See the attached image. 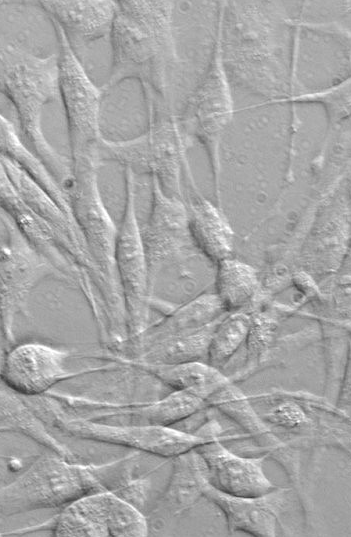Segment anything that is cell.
I'll return each instance as SVG.
<instances>
[{
  "label": "cell",
  "mask_w": 351,
  "mask_h": 537,
  "mask_svg": "<svg viewBox=\"0 0 351 537\" xmlns=\"http://www.w3.org/2000/svg\"><path fill=\"white\" fill-rule=\"evenodd\" d=\"M207 403L208 407L217 408L234 421L250 436L261 453L272 458L283 468L297 490L302 507L306 509L308 501L303 491L300 451L290 447L273 433L254 410L248 396L233 382H229L212 394Z\"/></svg>",
  "instance_id": "9a60e30c"
},
{
  "label": "cell",
  "mask_w": 351,
  "mask_h": 537,
  "mask_svg": "<svg viewBox=\"0 0 351 537\" xmlns=\"http://www.w3.org/2000/svg\"><path fill=\"white\" fill-rule=\"evenodd\" d=\"M125 203L115 242V267L124 301L128 340L149 326L151 286L135 204V174L124 168ZM126 342V343H127Z\"/></svg>",
  "instance_id": "9c48e42d"
},
{
  "label": "cell",
  "mask_w": 351,
  "mask_h": 537,
  "mask_svg": "<svg viewBox=\"0 0 351 537\" xmlns=\"http://www.w3.org/2000/svg\"><path fill=\"white\" fill-rule=\"evenodd\" d=\"M51 22L58 43L59 93L65 111L71 161L88 156L99 159V146L104 138L100 129L104 93L87 75L60 26Z\"/></svg>",
  "instance_id": "ba28073f"
},
{
  "label": "cell",
  "mask_w": 351,
  "mask_h": 537,
  "mask_svg": "<svg viewBox=\"0 0 351 537\" xmlns=\"http://www.w3.org/2000/svg\"><path fill=\"white\" fill-rule=\"evenodd\" d=\"M148 118L146 132L138 137L121 141L103 138L99 160L117 162L134 174L147 173L156 178L166 195L184 201L181 173L184 169L186 175L191 174L186 153L192 141L172 114Z\"/></svg>",
  "instance_id": "8992f818"
},
{
  "label": "cell",
  "mask_w": 351,
  "mask_h": 537,
  "mask_svg": "<svg viewBox=\"0 0 351 537\" xmlns=\"http://www.w3.org/2000/svg\"><path fill=\"white\" fill-rule=\"evenodd\" d=\"M0 213L48 260L63 281L81 285L90 266L89 257L36 215L22 200L0 160Z\"/></svg>",
  "instance_id": "4fadbf2b"
},
{
  "label": "cell",
  "mask_w": 351,
  "mask_h": 537,
  "mask_svg": "<svg viewBox=\"0 0 351 537\" xmlns=\"http://www.w3.org/2000/svg\"><path fill=\"white\" fill-rule=\"evenodd\" d=\"M323 213L303 246L302 264L311 275L330 277L349 255V211L339 206Z\"/></svg>",
  "instance_id": "d6986e66"
},
{
  "label": "cell",
  "mask_w": 351,
  "mask_h": 537,
  "mask_svg": "<svg viewBox=\"0 0 351 537\" xmlns=\"http://www.w3.org/2000/svg\"><path fill=\"white\" fill-rule=\"evenodd\" d=\"M195 449L206 462L209 484L223 493L239 497H258L278 487L264 473L263 463L267 458L264 455H237L221 443L220 436Z\"/></svg>",
  "instance_id": "2e32d148"
},
{
  "label": "cell",
  "mask_w": 351,
  "mask_h": 537,
  "mask_svg": "<svg viewBox=\"0 0 351 537\" xmlns=\"http://www.w3.org/2000/svg\"><path fill=\"white\" fill-rule=\"evenodd\" d=\"M191 194L184 201L190 232L197 250L214 265L231 257L234 248V231L222 208L201 195L193 180Z\"/></svg>",
  "instance_id": "ffe728a7"
},
{
  "label": "cell",
  "mask_w": 351,
  "mask_h": 537,
  "mask_svg": "<svg viewBox=\"0 0 351 537\" xmlns=\"http://www.w3.org/2000/svg\"><path fill=\"white\" fill-rule=\"evenodd\" d=\"M0 91L16 110L24 143L65 192L72 179L71 162L42 130L44 107L60 100L58 55L37 56L0 34Z\"/></svg>",
  "instance_id": "3957f363"
},
{
  "label": "cell",
  "mask_w": 351,
  "mask_h": 537,
  "mask_svg": "<svg viewBox=\"0 0 351 537\" xmlns=\"http://www.w3.org/2000/svg\"><path fill=\"white\" fill-rule=\"evenodd\" d=\"M22 398L49 429L60 434L128 447L163 458H173L221 436L223 432L221 424L213 418L193 432L173 426L111 424L72 414L45 394Z\"/></svg>",
  "instance_id": "277c9868"
},
{
  "label": "cell",
  "mask_w": 351,
  "mask_h": 537,
  "mask_svg": "<svg viewBox=\"0 0 351 537\" xmlns=\"http://www.w3.org/2000/svg\"><path fill=\"white\" fill-rule=\"evenodd\" d=\"M350 373H351V369H350V360L348 361L347 365H346V368H345V371H344V374H343V377H342V380H341V383H340V387H339V390H338V394H337V398H336V402H335V405L349 413V409H350V405H351V385H350V381H351V377H350Z\"/></svg>",
  "instance_id": "1f68e13d"
},
{
  "label": "cell",
  "mask_w": 351,
  "mask_h": 537,
  "mask_svg": "<svg viewBox=\"0 0 351 537\" xmlns=\"http://www.w3.org/2000/svg\"><path fill=\"white\" fill-rule=\"evenodd\" d=\"M290 492L289 488L277 487L262 496L239 497L223 493L208 484L203 497L223 512L230 533L240 531L255 537H274L280 512Z\"/></svg>",
  "instance_id": "e0dca14e"
},
{
  "label": "cell",
  "mask_w": 351,
  "mask_h": 537,
  "mask_svg": "<svg viewBox=\"0 0 351 537\" xmlns=\"http://www.w3.org/2000/svg\"><path fill=\"white\" fill-rule=\"evenodd\" d=\"M0 432L23 435L67 460L78 459L73 451L53 436L24 399L8 388L0 389Z\"/></svg>",
  "instance_id": "484cf974"
},
{
  "label": "cell",
  "mask_w": 351,
  "mask_h": 537,
  "mask_svg": "<svg viewBox=\"0 0 351 537\" xmlns=\"http://www.w3.org/2000/svg\"><path fill=\"white\" fill-rule=\"evenodd\" d=\"M0 329H1V315H0Z\"/></svg>",
  "instance_id": "836d02e7"
},
{
  "label": "cell",
  "mask_w": 351,
  "mask_h": 537,
  "mask_svg": "<svg viewBox=\"0 0 351 537\" xmlns=\"http://www.w3.org/2000/svg\"><path fill=\"white\" fill-rule=\"evenodd\" d=\"M100 358L137 368L171 388L172 391H191L207 399L224 385L232 382L222 371L203 361L150 364L111 353L100 354Z\"/></svg>",
  "instance_id": "44dd1931"
},
{
  "label": "cell",
  "mask_w": 351,
  "mask_h": 537,
  "mask_svg": "<svg viewBox=\"0 0 351 537\" xmlns=\"http://www.w3.org/2000/svg\"><path fill=\"white\" fill-rule=\"evenodd\" d=\"M249 326V313L244 311L226 313L213 331L206 362L222 371L245 342Z\"/></svg>",
  "instance_id": "f546056e"
},
{
  "label": "cell",
  "mask_w": 351,
  "mask_h": 537,
  "mask_svg": "<svg viewBox=\"0 0 351 537\" xmlns=\"http://www.w3.org/2000/svg\"><path fill=\"white\" fill-rule=\"evenodd\" d=\"M223 11L224 5L220 8L216 42L209 68L178 118L184 133L191 141L196 139L200 142L207 152L216 204L220 208V142L233 115V100L222 58Z\"/></svg>",
  "instance_id": "52a82bcc"
},
{
  "label": "cell",
  "mask_w": 351,
  "mask_h": 537,
  "mask_svg": "<svg viewBox=\"0 0 351 537\" xmlns=\"http://www.w3.org/2000/svg\"><path fill=\"white\" fill-rule=\"evenodd\" d=\"M4 357H5V353L0 350V374H1L2 366H3Z\"/></svg>",
  "instance_id": "d6a6232c"
},
{
  "label": "cell",
  "mask_w": 351,
  "mask_h": 537,
  "mask_svg": "<svg viewBox=\"0 0 351 537\" xmlns=\"http://www.w3.org/2000/svg\"><path fill=\"white\" fill-rule=\"evenodd\" d=\"M294 102H320L327 111L329 126L334 127L350 113V77L318 92H306L293 95Z\"/></svg>",
  "instance_id": "4dcf8cb0"
},
{
  "label": "cell",
  "mask_w": 351,
  "mask_h": 537,
  "mask_svg": "<svg viewBox=\"0 0 351 537\" xmlns=\"http://www.w3.org/2000/svg\"><path fill=\"white\" fill-rule=\"evenodd\" d=\"M174 2L116 1L110 43L112 64L101 88L107 91L126 79L140 82L148 116L168 114L170 75L178 57L173 37Z\"/></svg>",
  "instance_id": "6da1fadb"
},
{
  "label": "cell",
  "mask_w": 351,
  "mask_h": 537,
  "mask_svg": "<svg viewBox=\"0 0 351 537\" xmlns=\"http://www.w3.org/2000/svg\"><path fill=\"white\" fill-rule=\"evenodd\" d=\"M284 309L261 304L251 311L250 326L245 339L246 355L243 366L230 380L243 381L258 372V367L276 339Z\"/></svg>",
  "instance_id": "f1b7e54d"
},
{
  "label": "cell",
  "mask_w": 351,
  "mask_h": 537,
  "mask_svg": "<svg viewBox=\"0 0 351 537\" xmlns=\"http://www.w3.org/2000/svg\"><path fill=\"white\" fill-rule=\"evenodd\" d=\"M0 155L22 168L73 221L68 198L44 164L27 147L14 126L0 113ZM75 222V221H74ZM76 224V223H75Z\"/></svg>",
  "instance_id": "83f0119b"
},
{
  "label": "cell",
  "mask_w": 351,
  "mask_h": 537,
  "mask_svg": "<svg viewBox=\"0 0 351 537\" xmlns=\"http://www.w3.org/2000/svg\"><path fill=\"white\" fill-rule=\"evenodd\" d=\"M3 3H4V1H0V5L3 4Z\"/></svg>",
  "instance_id": "d590c367"
},
{
  "label": "cell",
  "mask_w": 351,
  "mask_h": 537,
  "mask_svg": "<svg viewBox=\"0 0 351 537\" xmlns=\"http://www.w3.org/2000/svg\"><path fill=\"white\" fill-rule=\"evenodd\" d=\"M38 4L60 26L74 52L110 36L116 1L42 0Z\"/></svg>",
  "instance_id": "ac0fdd59"
},
{
  "label": "cell",
  "mask_w": 351,
  "mask_h": 537,
  "mask_svg": "<svg viewBox=\"0 0 351 537\" xmlns=\"http://www.w3.org/2000/svg\"><path fill=\"white\" fill-rule=\"evenodd\" d=\"M172 459V472L160 505L170 515L178 516L203 497L209 476L206 462L195 448Z\"/></svg>",
  "instance_id": "603a6c76"
},
{
  "label": "cell",
  "mask_w": 351,
  "mask_h": 537,
  "mask_svg": "<svg viewBox=\"0 0 351 537\" xmlns=\"http://www.w3.org/2000/svg\"><path fill=\"white\" fill-rule=\"evenodd\" d=\"M75 354L41 342H25L5 353L0 380L6 388L24 397L39 396L50 391L56 384L78 376L112 371L122 364H110L70 370L66 361Z\"/></svg>",
  "instance_id": "5bb4252c"
},
{
  "label": "cell",
  "mask_w": 351,
  "mask_h": 537,
  "mask_svg": "<svg viewBox=\"0 0 351 537\" xmlns=\"http://www.w3.org/2000/svg\"><path fill=\"white\" fill-rule=\"evenodd\" d=\"M219 321L195 331L178 333L158 340L128 358L150 364L206 362L209 343Z\"/></svg>",
  "instance_id": "4316f807"
},
{
  "label": "cell",
  "mask_w": 351,
  "mask_h": 537,
  "mask_svg": "<svg viewBox=\"0 0 351 537\" xmlns=\"http://www.w3.org/2000/svg\"><path fill=\"white\" fill-rule=\"evenodd\" d=\"M226 313L221 301L214 293H202L186 303L168 311L165 317L136 339L127 342L132 353L163 338L184 332L195 331L219 321Z\"/></svg>",
  "instance_id": "7402d4cb"
},
{
  "label": "cell",
  "mask_w": 351,
  "mask_h": 537,
  "mask_svg": "<svg viewBox=\"0 0 351 537\" xmlns=\"http://www.w3.org/2000/svg\"><path fill=\"white\" fill-rule=\"evenodd\" d=\"M151 184L150 213L141 236L152 290L162 269L182 266L200 252L192 239L184 201L166 195L155 177Z\"/></svg>",
  "instance_id": "7c38bea8"
},
{
  "label": "cell",
  "mask_w": 351,
  "mask_h": 537,
  "mask_svg": "<svg viewBox=\"0 0 351 537\" xmlns=\"http://www.w3.org/2000/svg\"><path fill=\"white\" fill-rule=\"evenodd\" d=\"M0 160L12 184L26 205L36 215L53 227L62 237L73 243L90 258L84 239L75 222L69 218L50 195L16 163L1 155Z\"/></svg>",
  "instance_id": "cb8c5ba5"
},
{
  "label": "cell",
  "mask_w": 351,
  "mask_h": 537,
  "mask_svg": "<svg viewBox=\"0 0 351 537\" xmlns=\"http://www.w3.org/2000/svg\"><path fill=\"white\" fill-rule=\"evenodd\" d=\"M0 536H3V533L0 531Z\"/></svg>",
  "instance_id": "e575fe53"
},
{
  "label": "cell",
  "mask_w": 351,
  "mask_h": 537,
  "mask_svg": "<svg viewBox=\"0 0 351 537\" xmlns=\"http://www.w3.org/2000/svg\"><path fill=\"white\" fill-rule=\"evenodd\" d=\"M6 239L0 245L1 331L7 345L14 342V322L35 286L56 275L48 260L24 237L13 222L0 213Z\"/></svg>",
  "instance_id": "8fae6325"
},
{
  "label": "cell",
  "mask_w": 351,
  "mask_h": 537,
  "mask_svg": "<svg viewBox=\"0 0 351 537\" xmlns=\"http://www.w3.org/2000/svg\"><path fill=\"white\" fill-rule=\"evenodd\" d=\"M66 411L92 420H125L127 425L173 426L208 407L207 398L186 390L149 401H110L52 390Z\"/></svg>",
  "instance_id": "30bf717a"
},
{
  "label": "cell",
  "mask_w": 351,
  "mask_h": 537,
  "mask_svg": "<svg viewBox=\"0 0 351 537\" xmlns=\"http://www.w3.org/2000/svg\"><path fill=\"white\" fill-rule=\"evenodd\" d=\"M140 456L136 451L110 462L80 464L55 453L41 455L0 487V515L63 508L84 495L114 491L134 475Z\"/></svg>",
  "instance_id": "7a4b0ae2"
},
{
  "label": "cell",
  "mask_w": 351,
  "mask_h": 537,
  "mask_svg": "<svg viewBox=\"0 0 351 537\" xmlns=\"http://www.w3.org/2000/svg\"><path fill=\"white\" fill-rule=\"evenodd\" d=\"M215 266V294L226 312L250 313L262 304V284L252 265L231 256Z\"/></svg>",
  "instance_id": "d4e9b609"
},
{
  "label": "cell",
  "mask_w": 351,
  "mask_h": 537,
  "mask_svg": "<svg viewBox=\"0 0 351 537\" xmlns=\"http://www.w3.org/2000/svg\"><path fill=\"white\" fill-rule=\"evenodd\" d=\"M248 399L259 417L290 447L300 451L330 446L350 455V413L326 398L280 389Z\"/></svg>",
  "instance_id": "5b68a950"
}]
</instances>
